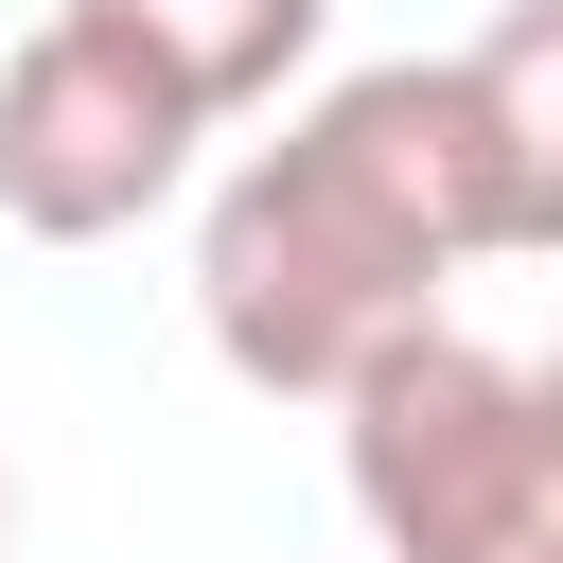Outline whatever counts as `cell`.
Listing matches in <instances>:
<instances>
[{"label":"cell","mask_w":563,"mask_h":563,"mask_svg":"<svg viewBox=\"0 0 563 563\" xmlns=\"http://www.w3.org/2000/svg\"><path fill=\"white\" fill-rule=\"evenodd\" d=\"M493 246H510V194H493V123L457 53H387V70H334L282 141L211 176L194 317L264 405H334L369 352L440 334V282Z\"/></svg>","instance_id":"cell-1"},{"label":"cell","mask_w":563,"mask_h":563,"mask_svg":"<svg viewBox=\"0 0 563 563\" xmlns=\"http://www.w3.org/2000/svg\"><path fill=\"white\" fill-rule=\"evenodd\" d=\"M334 457H352V528L387 563H563V440H545L528 369L475 334L369 352L334 387Z\"/></svg>","instance_id":"cell-2"},{"label":"cell","mask_w":563,"mask_h":563,"mask_svg":"<svg viewBox=\"0 0 563 563\" xmlns=\"http://www.w3.org/2000/svg\"><path fill=\"white\" fill-rule=\"evenodd\" d=\"M194 141H211V123H194L123 35H88V18H35V35L0 53V229H35V246H106V229L176 211Z\"/></svg>","instance_id":"cell-3"},{"label":"cell","mask_w":563,"mask_h":563,"mask_svg":"<svg viewBox=\"0 0 563 563\" xmlns=\"http://www.w3.org/2000/svg\"><path fill=\"white\" fill-rule=\"evenodd\" d=\"M88 35H123L194 123H246V106H282V70H317V35H334V0H70Z\"/></svg>","instance_id":"cell-4"},{"label":"cell","mask_w":563,"mask_h":563,"mask_svg":"<svg viewBox=\"0 0 563 563\" xmlns=\"http://www.w3.org/2000/svg\"><path fill=\"white\" fill-rule=\"evenodd\" d=\"M475 123H493V194H510V246L563 264V0H493V35L457 53Z\"/></svg>","instance_id":"cell-5"},{"label":"cell","mask_w":563,"mask_h":563,"mask_svg":"<svg viewBox=\"0 0 563 563\" xmlns=\"http://www.w3.org/2000/svg\"><path fill=\"white\" fill-rule=\"evenodd\" d=\"M528 405H545V440H563V352H545V369H528Z\"/></svg>","instance_id":"cell-6"},{"label":"cell","mask_w":563,"mask_h":563,"mask_svg":"<svg viewBox=\"0 0 563 563\" xmlns=\"http://www.w3.org/2000/svg\"><path fill=\"white\" fill-rule=\"evenodd\" d=\"M0 545H18V493H0Z\"/></svg>","instance_id":"cell-7"}]
</instances>
